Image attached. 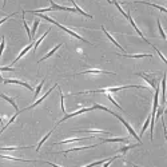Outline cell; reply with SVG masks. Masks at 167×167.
<instances>
[{
    "instance_id": "1",
    "label": "cell",
    "mask_w": 167,
    "mask_h": 167,
    "mask_svg": "<svg viewBox=\"0 0 167 167\" xmlns=\"http://www.w3.org/2000/svg\"><path fill=\"white\" fill-rule=\"evenodd\" d=\"M125 88H144V86H122V87H114V88H102V90H94V91H82V92H76L72 95H82V94H111V92H116L121 90Z\"/></svg>"
},
{
    "instance_id": "2",
    "label": "cell",
    "mask_w": 167,
    "mask_h": 167,
    "mask_svg": "<svg viewBox=\"0 0 167 167\" xmlns=\"http://www.w3.org/2000/svg\"><path fill=\"white\" fill-rule=\"evenodd\" d=\"M36 15H39L42 19H46L47 22H50V23H52V24H55V26H58L59 28H62L63 31H66L68 35H71V36H74V38H76V39H79V40H82V42H84V43H88V44H91V43L88 42V40H86V39H83L82 36L80 35H78V34H75L74 31H71V30H68L67 27H64V26H62V24H59L58 22H55L54 19H51V18H48V16H46V15H43V13H36Z\"/></svg>"
},
{
    "instance_id": "3",
    "label": "cell",
    "mask_w": 167,
    "mask_h": 167,
    "mask_svg": "<svg viewBox=\"0 0 167 167\" xmlns=\"http://www.w3.org/2000/svg\"><path fill=\"white\" fill-rule=\"evenodd\" d=\"M107 112H110V114H112V115H114V116H115V118H118V119H119V121H121V122H122V123H123V125H125V127H126V128H127V130H128V132H130V134H131V135H132V136H134V138H135V139H136V140H138V143H140V144H142V140H140L139 135H138V134H136V132H135V131H134V128H132V127H131V126L128 125L127 122H126V121H125V119H123V118H122V116H121V115H118V114H115V112H114V111H111V110H108V111H107Z\"/></svg>"
},
{
    "instance_id": "4",
    "label": "cell",
    "mask_w": 167,
    "mask_h": 167,
    "mask_svg": "<svg viewBox=\"0 0 167 167\" xmlns=\"http://www.w3.org/2000/svg\"><path fill=\"white\" fill-rule=\"evenodd\" d=\"M92 110H95V108H94V106H92V107H90V108H82V110H79V111H75V112H72V114H66L62 121L58 122V125H60L62 122L67 121V119H70V118H74V116H76V115H80V114H83V112H88V111H92Z\"/></svg>"
},
{
    "instance_id": "5",
    "label": "cell",
    "mask_w": 167,
    "mask_h": 167,
    "mask_svg": "<svg viewBox=\"0 0 167 167\" xmlns=\"http://www.w3.org/2000/svg\"><path fill=\"white\" fill-rule=\"evenodd\" d=\"M136 75H139V76H142V78L144 79V80H146V82L148 83V84L151 86L152 88L155 90L156 87H158V84H156V78L155 76H154V78H152V76H150V75L148 74H143V72H139V74H136Z\"/></svg>"
},
{
    "instance_id": "6",
    "label": "cell",
    "mask_w": 167,
    "mask_h": 167,
    "mask_svg": "<svg viewBox=\"0 0 167 167\" xmlns=\"http://www.w3.org/2000/svg\"><path fill=\"white\" fill-rule=\"evenodd\" d=\"M56 87H58V84H55L54 86V87H52V88H50V91H47V92L46 94H44V95H43V96L42 98H40V99H39V100H36L35 102V103H34V104H31V106H28V107H26V108H24V110H22V111H26V110H31V108H34V107H36V106H38V104H39V103H42V102L43 100H44V99H46V98L47 96H48V95H50V94H51V91H52V90H54V88H56ZM22 111H18V112H22Z\"/></svg>"
},
{
    "instance_id": "7",
    "label": "cell",
    "mask_w": 167,
    "mask_h": 167,
    "mask_svg": "<svg viewBox=\"0 0 167 167\" xmlns=\"http://www.w3.org/2000/svg\"><path fill=\"white\" fill-rule=\"evenodd\" d=\"M3 83H5V84H9V83H12V84H19V86H23V87H26V88H28L30 91H32V87L28 83H24V82H20V80H15V79H7V80H3Z\"/></svg>"
},
{
    "instance_id": "8",
    "label": "cell",
    "mask_w": 167,
    "mask_h": 167,
    "mask_svg": "<svg viewBox=\"0 0 167 167\" xmlns=\"http://www.w3.org/2000/svg\"><path fill=\"white\" fill-rule=\"evenodd\" d=\"M84 74H107V75H115L114 72H108V71H103V70H87L83 72H79L76 75H84Z\"/></svg>"
},
{
    "instance_id": "9",
    "label": "cell",
    "mask_w": 167,
    "mask_h": 167,
    "mask_svg": "<svg viewBox=\"0 0 167 167\" xmlns=\"http://www.w3.org/2000/svg\"><path fill=\"white\" fill-rule=\"evenodd\" d=\"M31 48H34V43H30V44H28V46L26 47V48H24V50H23V51H22V52H20V54H19V56H18V58H16L15 60H13V63H12V64H15V63H18V60L23 58L24 55L27 54V52H28V51H30V50H31Z\"/></svg>"
},
{
    "instance_id": "10",
    "label": "cell",
    "mask_w": 167,
    "mask_h": 167,
    "mask_svg": "<svg viewBox=\"0 0 167 167\" xmlns=\"http://www.w3.org/2000/svg\"><path fill=\"white\" fill-rule=\"evenodd\" d=\"M102 31L104 32L106 35H107V38H108V39H110V40H111V42H112V43H114V44H115V46H116V47H118V48H121V50H122V51H123V52H125V48H123V47H122V46H121V44H119V43H118V42H116V40L114 39L112 36L110 35V32H107V31H106V28H104V27H103V26H102Z\"/></svg>"
},
{
    "instance_id": "11",
    "label": "cell",
    "mask_w": 167,
    "mask_h": 167,
    "mask_svg": "<svg viewBox=\"0 0 167 167\" xmlns=\"http://www.w3.org/2000/svg\"><path fill=\"white\" fill-rule=\"evenodd\" d=\"M86 139H94V138H92V136H90V138H74V139H66V140H63V142H58V143H55V144L72 143V142H80V140H86Z\"/></svg>"
},
{
    "instance_id": "12",
    "label": "cell",
    "mask_w": 167,
    "mask_h": 167,
    "mask_svg": "<svg viewBox=\"0 0 167 167\" xmlns=\"http://www.w3.org/2000/svg\"><path fill=\"white\" fill-rule=\"evenodd\" d=\"M60 47H62V43H60V44H58V46L55 47V48H52V50H51V51H50V52H48V54H47V55H46V56H43V58H42V59H40V60H39V62H38V63L43 62V60H46V59H47V58H50V56H52V55H54V54H55V52H56V51H58V50H59V48H60Z\"/></svg>"
},
{
    "instance_id": "13",
    "label": "cell",
    "mask_w": 167,
    "mask_h": 167,
    "mask_svg": "<svg viewBox=\"0 0 167 167\" xmlns=\"http://www.w3.org/2000/svg\"><path fill=\"white\" fill-rule=\"evenodd\" d=\"M0 98H3L4 100H7L8 103H9V104H11L12 107H13V108L18 110V104L15 103V100H13V99H11L9 96H7V95H4V94H1V92H0Z\"/></svg>"
},
{
    "instance_id": "14",
    "label": "cell",
    "mask_w": 167,
    "mask_h": 167,
    "mask_svg": "<svg viewBox=\"0 0 167 167\" xmlns=\"http://www.w3.org/2000/svg\"><path fill=\"white\" fill-rule=\"evenodd\" d=\"M160 88H162V100L163 103L166 102V75L162 79V84H160Z\"/></svg>"
},
{
    "instance_id": "15",
    "label": "cell",
    "mask_w": 167,
    "mask_h": 167,
    "mask_svg": "<svg viewBox=\"0 0 167 167\" xmlns=\"http://www.w3.org/2000/svg\"><path fill=\"white\" fill-rule=\"evenodd\" d=\"M71 3L74 4V9H75V11H76V12H79V13H82V15H83V16H86V18H90V19H92V16H91V15H88V13H86V12L83 11L82 8H79V5H78V4H76V3H75V1H71Z\"/></svg>"
},
{
    "instance_id": "16",
    "label": "cell",
    "mask_w": 167,
    "mask_h": 167,
    "mask_svg": "<svg viewBox=\"0 0 167 167\" xmlns=\"http://www.w3.org/2000/svg\"><path fill=\"white\" fill-rule=\"evenodd\" d=\"M98 144H92V146H86V147H78V148H70V150H64L62 151L63 154H67V152H72V151H79V150H87V148H92V147H96Z\"/></svg>"
},
{
    "instance_id": "17",
    "label": "cell",
    "mask_w": 167,
    "mask_h": 167,
    "mask_svg": "<svg viewBox=\"0 0 167 167\" xmlns=\"http://www.w3.org/2000/svg\"><path fill=\"white\" fill-rule=\"evenodd\" d=\"M107 142H128V138H114V139H102L100 143H107Z\"/></svg>"
},
{
    "instance_id": "18",
    "label": "cell",
    "mask_w": 167,
    "mask_h": 167,
    "mask_svg": "<svg viewBox=\"0 0 167 167\" xmlns=\"http://www.w3.org/2000/svg\"><path fill=\"white\" fill-rule=\"evenodd\" d=\"M123 56L125 58H134V59H139V58H151L152 55H150V54H139V55H126V54H123Z\"/></svg>"
},
{
    "instance_id": "19",
    "label": "cell",
    "mask_w": 167,
    "mask_h": 167,
    "mask_svg": "<svg viewBox=\"0 0 167 167\" xmlns=\"http://www.w3.org/2000/svg\"><path fill=\"white\" fill-rule=\"evenodd\" d=\"M26 148H31V146H28V147H0V150H4V151H16V150H26Z\"/></svg>"
},
{
    "instance_id": "20",
    "label": "cell",
    "mask_w": 167,
    "mask_h": 167,
    "mask_svg": "<svg viewBox=\"0 0 167 167\" xmlns=\"http://www.w3.org/2000/svg\"><path fill=\"white\" fill-rule=\"evenodd\" d=\"M136 146H139V143H138V144H128V146H126V147L119 148V152H122V154H126V152H127L128 150H131V148L136 147Z\"/></svg>"
},
{
    "instance_id": "21",
    "label": "cell",
    "mask_w": 167,
    "mask_h": 167,
    "mask_svg": "<svg viewBox=\"0 0 167 167\" xmlns=\"http://www.w3.org/2000/svg\"><path fill=\"white\" fill-rule=\"evenodd\" d=\"M51 134H52V130H51V131L48 132V134H47V135L44 136V138H43V139L39 142V144H38V147H36V151H39V150H40V147H42V144L44 143V142H46V140L48 139V138H50V135H51Z\"/></svg>"
},
{
    "instance_id": "22",
    "label": "cell",
    "mask_w": 167,
    "mask_h": 167,
    "mask_svg": "<svg viewBox=\"0 0 167 167\" xmlns=\"http://www.w3.org/2000/svg\"><path fill=\"white\" fill-rule=\"evenodd\" d=\"M59 94H60V106H62V111L66 114V107H64V95H63V92H62V90L60 88H59Z\"/></svg>"
},
{
    "instance_id": "23",
    "label": "cell",
    "mask_w": 167,
    "mask_h": 167,
    "mask_svg": "<svg viewBox=\"0 0 167 167\" xmlns=\"http://www.w3.org/2000/svg\"><path fill=\"white\" fill-rule=\"evenodd\" d=\"M79 132H92V134H106V135H108V131H102V130H83V131Z\"/></svg>"
},
{
    "instance_id": "24",
    "label": "cell",
    "mask_w": 167,
    "mask_h": 167,
    "mask_svg": "<svg viewBox=\"0 0 167 167\" xmlns=\"http://www.w3.org/2000/svg\"><path fill=\"white\" fill-rule=\"evenodd\" d=\"M48 32H50V30H47V31L44 32V34H43V36H42V38H40V39L38 40V42H36V43H34V50H36V48H38V46H39L40 43L43 42V39H44V38H46V36L48 35Z\"/></svg>"
},
{
    "instance_id": "25",
    "label": "cell",
    "mask_w": 167,
    "mask_h": 167,
    "mask_svg": "<svg viewBox=\"0 0 167 167\" xmlns=\"http://www.w3.org/2000/svg\"><path fill=\"white\" fill-rule=\"evenodd\" d=\"M150 121H151V116H148L147 119H146V123H144V125H143V128H142V131H140L139 138H140V136H142V135H143V134H144V131H146V128H147V127H148V125H150Z\"/></svg>"
},
{
    "instance_id": "26",
    "label": "cell",
    "mask_w": 167,
    "mask_h": 167,
    "mask_svg": "<svg viewBox=\"0 0 167 167\" xmlns=\"http://www.w3.org/2000/svg\"><path fill=\"white\" fill-rule=\"evenodd\" d=\"M23 24H24V27H26V31L28 32V39H30V42H32V36H31V30L28 28V24L26 23V19H24V16H23Z\"/></svg>"
},
{
    "instance_id": "27",
    "label": "cell",
    "mask_w": 167,
    "mask_h": 167,
    "mask_svg": "<svg viewBox=\"0 0 167 167\" xmlns=\"http://www.w3.org/2000/svg\"><path fill=\"white\" fill-rule=\"evenodd\" d=\"M143 4H147V5H152V7H155V8H158V9H160L162 12H167L166 11V8L164 7H160V5H158V4H154V3H146V1H142Z\"/></svg>"
},
{
    "instance_id": "28",
    "label": "cell",
    "mask_w": 167,
    "mask_h": 167,
    "mask_svg": "<svg viewBox=\"0 0 167 167\" xmlns=\"http://www.w3.org/2000/svg\"><path fill=\"white\" fill-rule=\"evenodd\" d=\"M38 26H39V20L36 19L35 22H34V27H32V31H31V36H32V38H34V35H35L36 30H38Z\"/></svg>"
},
{
    "instance_id": "29",
    "label": "cell",
    "mask_w": 167,
    "mask_h": 167,
    "mask_svg": "<svg viewBox=\"0 0 167 167\" xmlns=\"http://www.w3.org/2000/svg\"><path fill=\"white\" fill-rule=\"evenodd\" d=\"M108 159H103V160H98V162H94V163H91V164H87V166H84V167H94V166H98V164H102V163H106Z\"/></svg>"
},
{
    "instance_id": "30",
    "label": "cell",
    "mask_w": 167,
    "mask_h": 167,
    "mask_svg": "<svg viewBox=\"0 0 167 167\" xmlns=\"http://www.w3.org/2000/svg\"><path fill=\"white\" fill-rule=\"evenodd\" d=\"M4 46H5V40L4 38L1 39V43H0V60H1V55H3V51H4Z\"/></svg>"
},
{
    "instance_id": "31",
    "label": "cell",
    "mask_w": 167,
    "mask_h": 167,
    "mask_svg": "<svg viewBox=\"0 0 167 167\" xmlns=\"http://www.w3.org/2000/svg\"><path fill=\"white\" fill-rule=\"evenodd\" d=\"M158 28H159V32H160V35H162V38L166 40V34H164L163 28H162V26H160V22H159V20H158Z\"/></svg>"
},
{
    "instance_id": "32",
    "label": "cell",
    "mask_w": 167,
    "mask_h": 167,
    "mask_svg": "<svg viewBox=\"0 0 167 167\" xmlns=\"http://www.w3.org/2000/svg\"><path fill=\"white\" fill-rule=\"evenodd\" d=\"M43 84H44V80H42V82H40V84L38 86V88H36V91H35V98L38 96V95H39V92H40V90H42Z\"/></svg>"
},
{
    "instance_id": "33",
    "label": "cell",
    "mask_w": 167,
    "mask_h": 167,
    "mask_svg": "<svg viewBox=\"0 0 167 167\" xmlns=\"http://www.w3.org/2000/svg\"><path fill=\"white\" fill-rule=\"evenodd\" d=\"M118 158H119V156H114V158H110V159H108V160H107V162H106V163H104V166H103V167H108L110 164H111V162H114V160H115V159H118Z\"/></svg>"
},
{
    "instance_id": "34",
    "label": "cell",
    "mask_w": 167,
    "mask_h": 167,
    "mask_svg": "<svg viewBox=\"0 0 167 167\" xmlns=\"http://www.w3.org/2000/svg\"><path fill=\"white\" fill-rule=\"evenodd\" d=\"M13 15H15V13H11V15H8V16H5V18H4V19H1V20H0V24H3V23H4V22H7V20H8V19H9V18H12V16H13Z\"/></svg>"
},
{
    "instance_id": "35",
    "label": "cell",
    "mask_w": 167,
    "mask_h": 167,
    "mask_svg": "<svg viewBox=\"0 0 167 167\" xmlns=\"http://www.w3.org/2000/svg\"><path fill=\"white\" fill-rule=\"evenodd\" d=\"M0 70L1 71H15V68H12V67H0Z\"/></svg>"
},
{
    "instance_id": "36",
    "label": "cell",
    "mask_w": 167,
    "mask_h": 167,
    "mask_svg": "<svg viewBox=\"0 0 167 167\" xmlns=\"http://www.w3.org/2000/svg\"><path fill=\"white\" fill-rule=\"evenodd\" d=\"M46 163H48L50 166H52V167H60V166H58V164H55V163H51V162H46Z\"/></svg>"
},
{
    "instance_id": "37",
    "label": "cell",
    "mask_w": 167,
    "mask_h": 167,
    "mask_svg": "<svg viewBox=\"0 0 167 167\" xmlns=\"http://www.w3.org/2000/svg\"><path fill=\"white\" fill-rule=\"evenodd\" d=\"M0 123L3 125V118H1V116H0Z\"/></svg>"
},
{
    "instance_id": "38",
    "label": "cell",
    "mask_w": 167,
    "mask_h": 167,
    "mask_svg": "<svg viewBox=\"0 0 167 167\" xmlns=\"http://www.w3.org/2000/svg\"><path fill=\"white\" fill-rule=\"evenodd\" d=\"M0 82L3 83V78H1V75H0Z\"/></svg>"
}]
</instances>
